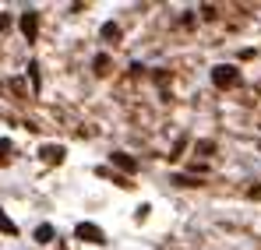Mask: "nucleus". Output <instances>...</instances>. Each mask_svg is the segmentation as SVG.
Wrapping results in <instances>:
<instances>
[{"mask_svg":"<svg viewBox=\"0 0 261 250\" xmlns=\"http://www.w3.org/2000/svg\"><path fill=\"white\" fill-rule=\"evenodd\" d=\"M212 81H216L219 88H233V85H240V71L222 64V67H216V71H212Z\"/></svg>","mask_w":261,"mask_h":250,"instance_id":"nucleus-1","label":"nucleus"},{"mask_svg":"<svg viewBox=\"0 0 261 250\" xmlns=\"http://www.w3.org/2000/svg\"><path fill=\"white\" fill-rule=\"evenodd\" d=\"M74 236H78V240H85V243H106L102 229H99V226H92V222H82V226L74 229Z\"/></svg>","mask_w":261,"mask_h":250,"instance_id":"nucleus-2","label":"nucleus"},{"mask_svg":"<svg viewBox=\"0 0 261 250\" xmlns=\"http://www.w3.org/2000/svg\"><path fill=\"white\" fill-rule=\"evenodd\" d=\"M21 32L29 36V42L36 39V32H39V18H36L32 11H29V14H21Z\"/></svg>","mask_w":261,"mask_h":250,"instance_id":"nucleus-3","label":"nucleus"},{"mask_svg":"<svg viewBox=\"0 0 261 250\" xmlns=\"http://www.w3.org/2000/svg\"><path fill=\"white\" fill-rule=\"evenodd\" d=\"M110 159H113V166H120V169H124V173H134V169H138V162L130 159L127 152H113Z\"/></svg>","mask_w":261,"mask_h":250,"instance_id":"nucleus-4","label":"nucleus"},{"mask_svg":"<svg viewBox=\"0 0 261 250\" xmlns=\"http://www.w3.org/2000/svg\"><path fill=\"white\" fill-rule=\"evenodd\" d=\"M43 159L46 162H60L64 159V148L60 145H43Z\"/></svg>","mask_w":261,"mask_h":250,"instance_id":"nucleus-5","label":"nucleus"},{"mask_svg":"<svg viewBox=\"0 0 261 250\" xmlns=\"http://www.w3.org/2000/svg\"><path fill=\"white\" fill-rule=\"evenodd\" d=\"M0 233H11V236L18 233V226H14V222H11V218L4 215V208H0Z\"/></svg>","mask_w":261,"mask_h":250,"instance_id":"nucleus-6","label":"nucleus"},{"mask_svg":"<svg viewBox=\"0 0 261 250\" xmlns=\"http://www.w3.org/2000/svg\"><path fill=\"white\" fill-rule=\"evenodd\" d=\"M36 240H39V243H49V240H53V226H39V229H36Z\"/></svg>","mask_w":261,"mask_h":250,"instance_id":"nucleus-7","label":"nucleus"},{"mask_svg":"<svg viewBox=\"0 0 261 250\" xmlns=\"http://www.w3.org/2000/svg\"><path fill=\"white\" fill-rule=\"evenodd\" d=\"M102 39H120V29H117V25H106V29H102Z\"/></svg>","mask_w":261,"mask_h":250,"instance_id":"nucleus-8","label":"nucleus"},{"mask_svg":"<svg viewBox=\"0 0 261 250\" xmlns=\"http://www.w3.org/2000/svg\"><path fill=\"white\" fill-rule=\"evenodd\" d=\"M7 152H11V141H4V137H0V159H4Z\"/></svg>","mask_w":261,"mask_h":250,"instance_id":"nucleus-9","label":"nucleus"}]
</instances>
